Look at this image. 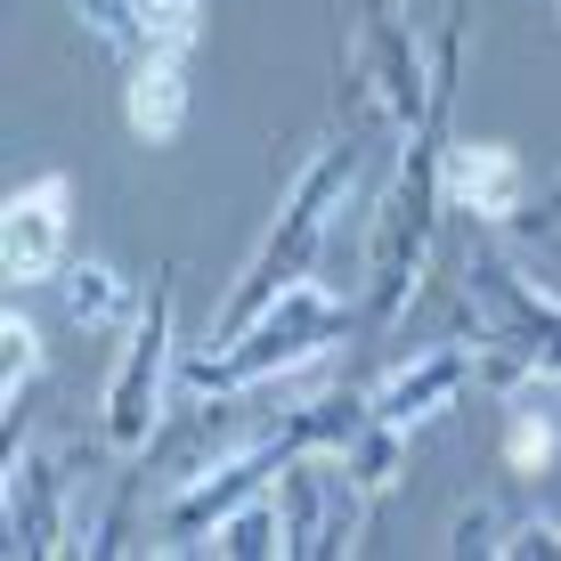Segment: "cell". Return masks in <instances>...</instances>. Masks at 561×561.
I'll return each instance as SVG.
<instances>
[{
  "mask_svg": "<svg viewBox=\"0 0 561 561\" xmlns=\"http://www.w3.org/2000/svg\"><path fill=\"white\" fill-rule=\"evenodd\" d=\"M66 220H73V187L57 171L16 187L9 211H0V268H9V285H42L66 261Z\"/></svg>",
  "mask_w": 561,
  "mask_h": 561,
  "instance_id": "1",
  "label": "cell"
},
{
  "mask_svg": "<svg viewBox=\"0 0 561 561\" xmlns=\"http://www.w3.org/2000/svg\"><path fill=\"white\" fill-rule=\"evenodd\" d=\"M123 114L139 139H171L187 123V57L180 49H147L130 66V90H123Z\"/></svg>",
  "mask_w": 561,
  "mask_h": 561,
  "instance_id": "2",
  "label": "cell"
},
{
  "mask_svg": "<svg viewBox=\"0 0 561 561\" xmlns=\"http://www.w3.org/2000/svg\"><path fill=\"white\" fill-rule=\"evenodd\" d=\"M439 187H448L463 211H480V220H505V211L520 204V154L489 147V139H472V147H456V154H448Z\"/></svg>",
  "mask_w": 561,
  "mask_h": 561,
  "instance_id": "3",
  "label": "cell"
},
{
  "mask_svg": "<svg viewBox=\"0 0 561 561\" xmlns=\"http://www.w3.org/2000/svg\"><path fill=\"white\" fill-rule=\"evenodd\" d=\"M204 33V0H139V42L147 49H196Z\"/></svg>",
  "mask_w": 561,
  "mask_h": 561,
  "instance_id": "4",
  "label": "cell"
},
{
  "mask_svg": "<svg viewBox=\"0 0 561 561\" xmlns=\"http://www.w3.org/2000/svg\"><path fill=\"white\" fill-rule=\"evenodd\" d=\"M505 456H513V472H546V456H553V423H546V415H520L513 432H505Z\"/></svg>",
  "mask_w": 561,
  "mask_h": 561,
  "instance_id": "5",
  "label": "cell"
},
{
  "mask_svg": "<svg viewBox=\"0 0 561 561\" xmlns=\"http://www.w3.org/2000/svg\"><path fill=\"white\" fill-rule=\"evenodd\" d=\"M0 342H9V382H0V399H16V391H25V375L42 366V351H33V325L16 318V309L0 318Z\"/></svg>",
  "mask_w": 561,
  "mask_h": 561,
  "instance_id": "6",
  "label": "cell"
}]
</instances>
